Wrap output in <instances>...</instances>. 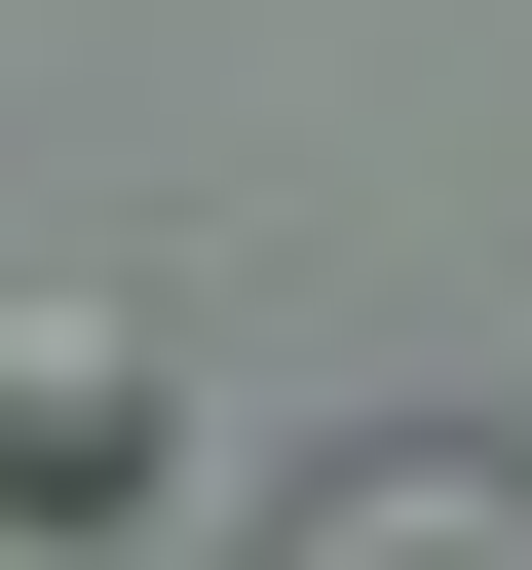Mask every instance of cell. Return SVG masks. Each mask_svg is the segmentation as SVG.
<instances>
[{
    "mask_svg": "<svg viewBox=\"0 0 532 570\" xmlns=\"http://www.w3.org/2000/svg\"><path fill=\"white\" fill-rule=\"evenodd\" d=\"M152 456H190L152 305H0V532H152Z\"/></svg>",
    "mask_w": 532,
    "mask_h": 570,
    "instance_id": "obj_1",
    "label": "cell"
},
{
    "mask_svg": "<svg viewBox=\"0 0 532 570\" xmlns=\"http://www.w3.org/2000/svg\"><path fill=\"white\" fill-rule=\"evenodd\" d=\"M343 532H532V456H494V419H381V456H343Z\"/></svg>",
    "mask_w": 532,
    "mask_h": 570,
    "instance_id": "obj_2",
    "label": "cell"
}]
</instances>
